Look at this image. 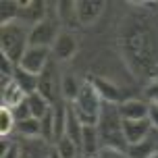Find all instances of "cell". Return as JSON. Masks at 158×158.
Wrapping results in <instances>:
<instances>
[{
  "mask_svg": "<svg viewBox=\"0 0 158 158\" xmlns=\"http://www.w3.org/2000/svg\"><path fill=\"white\" fill-rule=\"evenodd\" d=\"M50 143L42 137H23L21 142V158H50Z\"/></svg>",
  "mask_w": 158,
  "mask_h": 158,
  "instance_id": "13",
  "label": "cell"
},
{
  "mask_svg": "<svg viewBox=\"0 0 158 158\" xmlns=\"http://www.w3.org/2000/svg\"><path fill=\"white\" fill-rule=\"evenodd\" d=\"M56 152H58V154H60L63 158H77L79 148L71 142V139H69V137H67V135H64L63 139L56 143Z\"/></svg>",
  "mask_w": 158,
  "mask_h": 158,
  "instance_id": "28",
  "label": "cell"
},
{
  "mask_svg": "<svg viewBox=\"0 0 158 158\" xmlns=\"http://www.w3.org/2000/svg\"><path fill=\"white\" fill-rule=\"evenodd\" d=\"M148 121L152 123V127H158V104H150V110H148Z\"/></svg>",
  "mask_w": 158,
  "mask_h": 158,
  "instance_id": "33",
  "label": "cell"
},
{
  "mask_svg": "<svg viewBox=\"0 0 158 158\" xmlns=\"http://www.w3.org/2000/svg\"><path fill=\"white\" fill-rule=\"evenodd\" d=\"M67 137L77 148H81V142H83V125H81V121L77 118V114L73 110V104L67 106Z\"/></svg>",
  "mask_w": 158,
  "mask_h": 158,
  "instance_id": "16",
  "label": "cell"
},
{
  "mask_svg": "<svg viewBox=\"0 0 158 158\" xmlns=\"http://www.w3.org/2000/svg\"><path fill=\"white\" fill-rule=\"evenodd\" d=\"M38 77H40V75H31V73L23 71L21 67H17V69H15V75H13V79H15L17 83L21 85V89H23L27 96L38 92Z\"/></svg>",
  "mask_w": 158,
  "mask_h": 158,
  "instance_id": "19",
  "label": "cell"
},
{
  "mask_svg": "<svg viewBox=\"0 0 158 158\" xmlns=\"http://www.w3.org/2000/svg\"><path fill=\"white\" fill-rule=\"evenodd\" d=\"M58 25H56L54 19L46 17L44 21H40L38 25H33L29 29V46L35 48H48L54 46L56 38H58Z\"/></svg>",
  "mask_w": 158,
  "mask_h": 158,
  "instance_id": "5",
  "label": "cell"
},
{
  "mask_svg": "<svg viewBox=\"0 0 158 158\" xmlns=\"http://www.w3.org/2000/svg\"><path fill=\"white\" fill-rule=\"evenodd\" d=\"M40 123H42V133H40V137L46 139L48 143H54V108L48 112Z\"/></svg>",
  "mask_w": 158,
  "mask_h": 158,
  "instance_id": "26",
  "label": "cell"
},
{
  "mask_svg": "<svg viewBox=\"0 0 158 158\" xmlns=\"http://www.w3.org/2000/svg\"><path fill=\"white\" fill-rule=\"evenodd\" d=\"M102 98L98 96V92L94 89V85L85 81L81 85V92H79L77 100L73 102V110L77 114V118L81 121V125H92L98 127V121H100V112H102Z\"/></svg>",
  "mask_w": 158,
  "mask_h": 158,
  "instance_id": "4",
  "label": "cell"
},
{
  "mask_svg": "<svg viewBox=\"0 0 158 158\" xmlns=\"http://www.w3.org/2000/svg\"><path fill=\"white\" fill-rule=\"evenodd\" d=\"M15 127L23 137H40V133H42V123H40V118H33V117L19 121Z\"/></svg>",
  "mask_w": 158,
  "mask_h": 158,
  "instance_id": "23",
  "label": "cell"
},
{
  "mask_svg": "<svg viewBox=\"0 0 158 158\" xmlns=\"http://www.w3.org/2000/svg\"><path fill=\"white\" fill-rule=\"evenodd\" d=\"M98 158H129L125 152L121 150H112V148H100L98 152Z\"/></svg>",
  "mask_w": 158,
  "mask_h": 158,
  "instance_id": "31",
  "label": "cell"
},
{
  "mask_svg": "<svg viewBox=\"0 0 158 158\" xmlns=\"http://www.w3.org/2000/svg\"><path fill=\"white\" fill-rule=\"evenodd\" d=\"M75 6H77V21L79 23L92 25L104 13L106 2H102V0H79V2H75Z\"/></svg>",
  "mask_w": 158,
  "mask_h": 158,
  "instance_id": "8",
  "label": "cell"
},
{
  "mask_svg": "<svg viewBox=\"0 0 158 158\" xmlns=\"http://www.w3.org/2000/svg\"><path fill=\"white\" fill-rule=\"evenodd\" d=\"M118 46L127 67L139 77H154L158 73V31L143 15L127 17L118 29Z\"/></svg>",
  "mask_w": 158,
  "mask_h": 158,
  "instance_id": "1",
  "label": "cell"
},
{
  "mask_svg": "<svg viewBox=\"0 0 158 158\" xmlns=\"http://www.w3.org/2000/svg\"><path fill=\"white\" fill-rule=\"evenodd\" d=\"M150 158H158V152H154V154H152V156Z\"/></svg>",
  "mask_w": 158,
  "mask_h": 158,
  "instance_id": "35",
  "label": "cell"
},
{
  "mask_svg": "<svg viewBox=\"0 0 158 158\" xmlns=\"http://www.w3.org/2000/svg\"><path fill=\"white\" fill-rule=\"evenodd\" d=\"M87 81L94 85V89L98 92V96L102 98V102L117 104L118 100H121V89H118V85H114V83H112L110 79L92 75V77H87Z\"/></svg>",
  "mask_w": 158,
  "mask_h": 158,
  "instance_id": "11",
  "label": "cell"
},
{
  "mask_svg": "<svg viewBox=\"0 0 158 158\" xmlns=\"http://www.w3.org/2000/svg\"><path fill=\"white\" fill-rule=\"evenodd\" d=\"M13 117H15L17 123H19V121H25V118L31 117V110H29V104H27V100H25L23 104H19L17 108H13Z\"/></svg>",
  "mask_w": 158,
  "mask_h": 158,
  "instance_id": "29",
  "label": "cell"
},
{
  "mask_svg": "<svg viewBox=\"0 0 158 158\" xmlns=\"http://www.w3.org/2000/svg\"><path fill=\"white\" fill-rule=\"evenodd\" d=\"M125 154L129 158H150L152 154H154V146H152L150 139H143V142H137V143L127 146Z\"/></svg>",
  "mask_w": 158,
  "mask_h": 158,
  "instance_id": "24",
  "label": "cell"
},
{
  "mask_svg": "<svg viewBox=\"0 0 158 158\" xmlns=\"http://www.w3.org/2000/svg\"><path fill=\"white\" fill-rule=\"evenodd\" d=\"M56 17L63 21V23H71V19L75 17L77 19V6H75V2H56Z\"/></svg>",
  "mask_w": 158,
  "mask_h": 158,
  "instance_id": "25",
  "label": "cell"
},
{
  "mask_svg": "<svg viewBox=\"0 0 158 158\" xmlns=\"http://www.w3.org/2000/svg\"><path fill=\"white\" fill-rule=\"evenodd\" d=\"M150 129H152V123L148 121V118H139V121L123 118V133H125L127 146L137 143V142H143Z\"/></svg>",
  "mask_w": 158,
  "mask_h": 158,
  "instance_id": "10",
  "label": "cell"
},
{
  "mask_svg": "<svg viewBox=\"0 0 158 158\" xmlns=\"http://www.w3.org/2000/svg\"><path fill=\"white\" fill-rule=\"evenodd\" d=\"M50 158H63V156L56 152V148H52V152H50Z\"/></svg>",
  "mask_w": 158,
  "mask_h": 158,
  "instance_id": "34",
  "label": "cell"
},
{
  "mask_svg": "<svg viewBox=\"0 0 158 158\" xmlns=\"http://www.w3.org/2000/svg\"><path fill=\"white\" fill-rule=\"evenodd\" d=\"M58 92H60V81H58L56 64L50 60V63L46 64V69L40 73V77H38V94L44 96L50 104H54Z\"/></svg>",
  "mask_w": 158,
  "mask_h": 158,
  "instance_id": "6",
  "label": "cell"
},
{
  "mask_svg": "<svg viewBox=\"0 0 158 158\" xmlns=\"http://www.w3.org/2000/svg\"><path fill=\"white\" fill-rule=\"evenodd\" d=\"M81 85H83V83H79L75 75H64V77L60 79V94H63L67 100L75 102L79 92H81Z\"/></svg>",
  "mask_w": 158,
  "mask_h": 158,
  "instance_id": "20",
  "label": "cell"
},
{
  "mask_svg": "<svg viewBox=\"0 0 158 158\" xmlns=\"http://www.w3.org/2000/svg\"><path fill=\"white\" fill-rule=\"evenodd\" d=\"M27 48H29V31L25 29L23 25H19V23L2 25V31H0L2 56H6L13 64L19 67V63H21V58H23Z\"/></svg>",
  "mask_w": 158,
  "mask_h": 158,
  "instance_id": "3",
  "label": "cell"
},
{
  "mask_svg": "<svg viewBox=\"0 0 158 158\" xmlns=\"http://www.w3.org/2000/svg\"><path fill=\"white\" fill-rule=\"evenodd\" d=\"M2 158H21V143L13 142L6 150L2 152Z\"/></svg>",
  "mask_w": 158,
  "mask_h": 158,
  "instance_id": "32",
  "label": "cell"
},
{
  "mask_svg": "<svg viewBox=\"0 0 158 158\" xmlns=\"http://www.w3.org/2000/svg\"><path fill=\"white\" fill-rule=\"evenodd\" d=\"M19 19L23 23L38 25L40 21L46 19V2L42 0H29V2H21V8H19Z\"/></svg>",
  "mask_w": 158,
  "mask_h": 158,
  "instance_id": "12",
  "label": "cell"
},
{
  "mask_svg": "<svg viewBox=\"0 0 158 158\" xmlns=\"http://www.w3.org/2000/svg\"><path fill=\"white\" fill-rule=\"evenodd\" d=\"M17 125L15 117H13V110L10 108H0V135L2 137H8V133L13 131V127Z\"/></svg>",
  "mask_w": 158,
  "mask_h": 158,
  "instance_id": "27",
  "label": "cell"
},
{
  "mask_svg": "<svg viewBox=\"0 0 158 158\" xmlns=\"http://www.w3.org/2000/svg\"><path fill=\"white\" fill-rule=\"evenodd\" d=\"M146 98L152 104H158V77L152 79L150 83H148V87H146Z\"/></svg>",
  "mask_w": 158,
  "mask_h": 158,
  "instance_id": "30",
  "label": "cell"
},
{
  "mask_svg": "<svg viewBox=\"0 0 158 158\" xmlns=\"http://www.w3.org/2000/svg\"><path fill=\"white\" fill-rule=\"evenodd\" d=\"M27 104H29L31 117H33V118H40V121H42V118L46 117L48 112L52 110V104L48 102L44 96H40L38 92H35V94H29V96H27Z\"/></svg>",
  "mask_w": 158,
  "mask_h": 158,
  "instance_id": "18",
  "label": "cell"
},
{
  "mask_svg": "<svg viewBox=\"0 0 158 158\" xmlns=\"http://www.w3.org/2000/svg\"><path fill=\"white\" fill-rule=\"evenodd\" d=\"M98 133H100V143L102 148H112V150H127V139L123 133V117L114 104L104 102L100 121H98Z\"/></svg>",
  "mask_w": 158,
  "mask_h": 158,
  "instance_id": "2",
  "label": "cell"
},
{
  "mask_svg": "<svg viewBox=\"0 0 158 158\" xmlns=\"http://www.w3.org/2000/svg\"><path fill=\"white\" fill-rule=\"evenodd\" d=\"M19 8H21V2L2 0L0 2V19H2V25L15 23V19H19Z\"/></svg>",
  "mask_w": 158,
  "mask_h": 158,
  "instance_id": "22",
  "label": "cell"
},
{
  "mask_svg": "<svg viewBox=\"0 0 158 158\" xmlns=\"http://www.w3.org/2000/svg\"><path fill=\"white\" fill-rule=\"evenodd\" d=\"M148 110L150 104H146L143 100H125L118 104V112L123 118L129 121H139V118H148Z\"/></svg>",
  "mask_w": 158,
  "mask_h": 158,
  "instance_id": "14",
  "label": "cell"
},
{
  "mask_svg": "<svg viewBox=\"0 0 158 158\" xmlns=\"http://www.w3.org/2000/svg\"><path fill=\"white\" fill-rule=\"evenodd\" d=\"M100 148V133L98 127L85 125L83 127V142H81V150L85 152V156H94Z\"/></svg>",
  "mask_w": 158,
  "mask_h": 158,
  "instance_id": "17",
  "label": "cell"
},
{
  "mask_svg": "<svg viewBox=\"0 0 158 158\" xmlns=\"http://www.w3.org/2000/svg\"><path fill=\"white\" fill-rule=\"evenodd\" d=\"M25 100H27V94L21 89V85L17 83L15 79L2 87V106H4V108H10V110H13L19 104H23Z\"/></svg>",
  "mask_w": 158,
  "mask_h": 158,
  "instance_id": "15",
  "label": "cell"
},
{
  "mask_svg": "<svg viewBox=\"0 0 158 158\" xmlns=\"http://www.w3.org/2000/svg\"><path fill=\"white\" fill-rule=\"evenodd\" d=\"M50 63V50L48 48H35V46H29L25 50L23 58L19 67L23 71L31 73V75H40V73L46 69V64Z\"/></svg>",
  "mask_w": 158,
  "mask_h": 158,
  "instance_id": "7",
  "label": "cell"
},
{
  "mask_svg": "<svg viewBox=\"0 0 158 158\" xmlns=\"http://www.w3.org/2000/svg\"><path fill=\"white\" fill-rule=\"evenodd\" d=\"M52 52H54L56 60H63V63L71 60L75 56V52H77V38L71 31H60L54 46H52Z\"/></svg>",
  "mask_w": 158,
  "mask_h": 158,
  "instance_id": "9",
  "label": "cell"
},
{
  "mask_svg": "<svg viewBox=\"0 0 158 158\" xmlns=\"http://www.w3.org/2000/svg\"><path fill=\"white\" fill-rule=\"evenodd\" d=\"M67 135V106H54V143H58Z\"/></svg>",
  "mask_w": 158,
  "mask_h": 158,
  "instance_id": "21",
  "label": "cell"
}]
</instances>
